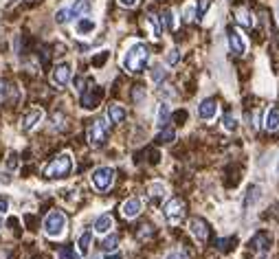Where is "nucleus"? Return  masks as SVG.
I'll return each mask as SVG.
<instances>
[{
  "instance_id": "39448f33",
  "label": "nucleus",
  "mask_w": 279,
  "mask_h": 259,
  "mask_svg": "<svg viewBox=\"0 0 279 259\" xmlns=\"http://www.w3.org/2000/svg\"><path fill=\"white\" fill-rule=\"evenodd\" d=\"M86 136H88V143L93 147H101L108 139V123L103 119H94L86 130Z\"/></svg>"
},
{
  "instance_id": "2eb2a0df",
  "label": "nucleus",
  "mask_w": 279,
  "mask_h": 259,
  "mask_svg": "<svg viewBox=\"0 0 279 259\" xmlns=\"http://www.w3.org/2000/svg\"><path fill=\"white\" fill-rule=\"evenodd\" d=\"M216 115H217V101L216 99H205V101L198 106V116H200V119L209 121V119H214Z\"/></svg>"
},
{
  "instance_id": "2f4dec72",
  "label": "nucleus",
  "mask_w": 279,
  "mask_h": 259,
  "mask_svg": "<svg viewBox=\"0 0 279 259\" xmlns=\"http://www.w3.org/2000/svg\"><path fill=\"white\" fill-rule=\"evenodd\" d=\"M211 7V0H198V9H196V20H200V18H205L207 9Z\"/></svg>"
},
{
  "instance_id": "aec40b11",
  "label": "nucleus",
  "mask_w": 279,
  "mask_h": 259,
  "mask_svg": "<svg viewBox=\"0 0 279 259\" xmlns=\"http://www.w3.org/2000/svg\"><path fill=\"white\" fill-rule=\"evenodd\" d=\"M169 115H172V112H169V106H167V103H160V106H158V115H156V125H158V128H167Z\"/></svg>"
},
{
  "instance_id": "4c0bfd02",
  "label": "nucleus",
  "mask_w": 279,
  "mask_h": 259,
  "mask_svg": "<svg viewBox=\"0 0 279 259\" xmlns=\"http://www.w3.org/2000/svg\"><path fill=\"white\" fill-rule=\"evenodd\" d=\"M178 58H181V53H178L176 49H172V51L167 53V58H165V59H167V64H169V66H174V64L178 62Z\"/></svg>"
},
{
  "instance_id": "5701e85b",
  "label": "nucleus",
  "mask_w": 279,
  "mask_h": 259,
  "mask_svg": "<svg viewBox=\"0 0 279 259\" xmlns=\"http://www.w3.org/2000/svg\"><path fill=\"white\" fill-rule=\"evenodd\" d=\"M51 130H53V132L66 130V116L62 115V112H55V115L51 116Z\"/></svg>"
},
{
  "instance_id": "c9c22d12",
  "label": "nucleus",
  "mask_w": 279,
  "mask_h": 259,
  "mask_svg": "<svg viewBox=\"0 0 279 259\" xmlns=\"http://www.w3.org/2000/svg\"><path fill=\"white\" fill-rule=\"evenodd\" d=\"M150 77H152V82H156V84H158L160 79H165V70H163V66H154L152 73H150Z\"/></svg>"
},
{
  "instance_id": "423d86ee",
  "label": "nucleus",
  "mask_w": 279,
  "mask_h": 259,
  "mask_svg": "<svg viewBox=\"0 0 279 259\" xmlns=\"http://www.w3.org/2000/svg\"><path fill=\"white\" fill-rule=\"evenodd\" d=\"M93 180V187L97 191H108L112 187V182H115V169L112 167H99L93 172L91 176Z\"/></svg>"
},
{
  "instance_id": "de8ad7c7",
  "label": "nucleus",
  "mask_w": 279,
  "mask_h": 259,
  "mask_svg": "<svg viewBox=\"0 0 279 259\" xmlns=\"http://www.w3.org/2000/svg\"><path fill=\"white\" fill-rule=\"evenodd\" d=\"M277 172H279V163H277Z\"/></svg>"
},
{
  "instance_id": "9d476101",
  "label": "nucleus",
  "mask_w": 279,
  "mask_h": 259,
  "mask_svg": "<svg viewBox=\"0 0 279 259\" xmlns=\"http://www.w3.org/2000/svg\"><path fill=\"white\" fill-rule=\"evenodd\" d=\"M268 244H271V235H268L266 230H259V233H255L253 237H250L248 246L253 248L259 257H264L266 255V251H268Z\"/></svg>"
},
{
  "instance_id": "a18cd8bd",
  "label": "nucleus",
  "mask_w": 279,
  "mask_h": 259,
  "mask_svg": "<svg viewBox=\"0 0 279 259\" xmlns=\"http://www.w3.org/2000/svg\"><path fill=\"white\" fill-rule=\"evenodd\" d=\"M106 259H121V257H117V255H112V257H110V255H108Z\"/></svg>"
},
{
  "instance_id": "7c9ffc66",
  "label": "nucleus",
  "mask_w": 279,
  "mask_h": 259,
  "mask_svg": "<svg viewBox=\"0 0 279 259\" xmlns=\"http://www.w3.org/2000/svg\"><path fill=\"white\" fill-rule=\"evenodd\" d=\"M58 257H60V259H79V255L75 253V248H73V246H64V248H60Z\"/></svg>"
},
{
  "instance_id": "c756f323",
  "label": "nucleus",
  "mask_w": 279,
  "mask_h": 259,
  "mask_svg": "<svg viewBox=\"0 0 279 259\" xmlns=\"http://www.w3.org/2000/svg\"><path fill=\"white\" fill-rule=\"evenodd\" d=\"M238 22L244 27H253V16L247 11V9H240L238 11Z\"/></svg>"
},
{
  "instance_id": "f8f14e48",
  "label": "nucleus",
  "mask_w": 279,
  "mask_h": 259,
  "mask_svg": "<svg viewBox=\"0 0 279 259\" xmlns=\"http://www.w3.org/2000/svg\"><path fill=\"white\" fill-rule=\"evenodd\" d=\"M141 209H143V204H141L139 198H127L124 204H121V215L125 220H134V218H139Z\"/></svg>"
},
{
  "instance_id": "0eeeda50",
  "label": "nucleus",
  "mask_w": 279,
  "mask_h": 259,
  "mask_svg": "<svg viewBox=\"0 0 279 259\" xmlns=\"http://www.w3.org/2000/svg\"><path fill=\"white\" fill-rule=\"evenodd\" d=\"M226 42H229V51L235 58H242V55L247 53V40H244V35L240 33V29L231 27V29L226 31Z\"/></svg>"
},
{
  "instance_id": "f3484780",
  "label": "nucleus",
  "mask_w": 279,
  "mask_h": 259,
  "mask_svg": "<svg viewBox=\"0 0 279 259\" xmlns=\"http://www.w3.org/2000/svg\"><path fill=\"white\" fill-rule=\"evenodd\" d=\"M115 227V220H112L110 213H101L97 220H94V230H97L99 235H106L110 233V229Z\"/></svg>"
},
{
  "instance_id": "ddd939ff",
  "label": "nucleus",
  "mask_w": 279,
  "mask_h": 259,
  "mask_svg": "<svg viewBox=\"0 0 279 259\" xmlns=\"http://www.w3.org/2000/svg\"><path fill=\"white\" fill-rule=\"evenodd\" d=\"M44 119V112L40 110V108H33V110H29L25 116H22V130L25 132H31L37 128V123Z\"/></svg>"
},
{
  "instance_id": "393cba45",
  "label": "nucleus",
  "mask_w": 279,
  "mask_h": 259,
  "mask_svg": "<svg viewBox=\"0 0 279 259\" xmlns=\"http://www.w3.org/2000/svg\"><path fill=\"white\" fill-rule=\"evenodd\" d=\"M165 185L163 182H154V185H150V198H152V202H158L160 198H165Z\"/></svg>"
},
{
  "instance_id": "4468645a",
  "label": "nucleus",
  "mask_w": 279,
  "mask_h": 259,
  "mask_svg": "<svg viewBox=\"0 0 279 259\" xmlns=\"http://www.w3.org/2000/svg\"><path fill=\"white\" fill-rule=\"evenodd\" d=\"M18 101V88L7 79H0V103Z\"/></svg>"
},
{
  "instance_id": "ea45409f",
  "label": "nucleus",
  "mask_w": 279,
  "mask_h": 259,
  "mask_svg": "<svg viewBox=\"0 0 279 259\" xmlns=\"http://www.w3.org/2000/svg\"><path fill=\"white\" fill-rule=\"evenodd\" d=\"M9 211V198L7 196H0V215H4Z\"/></svg>"
},
{
  "instance_id": "e433bc0d",
  "label": "nucleus",
  "mask_w": 279,
  "mask_h": 259,
  "mask_svg": "<svg viewBox=\"0 0 279 259\" xmlns=\"http://www.w3.org/2000/svg\"><path fill=\"white\" fill-rule=\"evenodd\" d=\"M18 167H20V161H18L16 154H11V156H9V161H7V169H9V172H16Z\"/></svg>"
},
{
  "instance_id": "f257e3e1",
  "label": "nucleus",
  "mask_w": 279,
  "mask_h": 259,
  "mask_svg": "<svg viewBox=\"0 0 279 259\" xmlns=\"http://www.w3.org/2000/svg\"><path fill=\"white\" fill-rule=\"evenodd\" d=\"M150 59V49L145 44H134L127 49V53L124 55V68L130 70V73H141V70L148 66Z\"/></svg>"
},
{
  "instance_id": "a878e982",
  "label": "nucleus",
  "mask_w": 279,
  "mask_h": 259,
  "mask_svg": "<svg viewBox=\"0 0 279 259\" xmlns=\"http://www.w3.org/2000/svg\"><path fill=\"white\" fill-rule=\"evenodd\" d=\"M101 246H103V251H106V253H115V251H117V246H119V235H117V233L108 235V237L103 239Z\"/></svg>"
},
{
  "instance_id": "6e6552de",
  "label": "nucleus",
  "mask_w": 279,
  "mask_h": 259,
  "mask_svg": "<svg viewBox=\"0 0 279 259\" xmlns=\"http://www.w3.org/2000/svg\"><path fill=\"white\" fill-rule=\"evenodd\" d=\"M101 99H103V90L91 84L88 88H84L82 90V108H86V110H94Z\"/></svg>"
},
{
  "instance_id": "c85d7f7f",
  "label": "nucleus",
  "mask_w": 279,
  "mask_h": 259,
  "mask_svg": "<svg viewBox=\"0 0 279 259\" xmlns=\"http://www.w3.org/2000/svg\"><path fill=\"white\" fill-rule=\"evenodd\" d=\"M174 139H176V132H174L172 128H163V130H160V134L156 136L158 143H172Z\"/></svg>"
},
{
  "instance_id": "1a4fd4ad",
  "label": "nucleus",
  "mask_w": 279,
  "mask_h": 259,
  "mask_svg": "<svg viewBox=\"0 0 279 259\" xmlns=\"http://www.w3.org/2000/svg\"><path fill=\"white\" fill-rule=\"evenodd\" d=\"M189 233L193 235V239L196 242H200V244H205L207 239H209V224L205 222L202 218H193L191 222H189Z\"/></svg>"
},
{
  "instance_id": "49530a36",
  "label": "nucleus",
  "mask_w": 279,
  "mask_h": 259,
  "mask_svg": "<svg viewBox=\"0 0 279 259\" xmlns=\"http://www.w3.org/2000/svg\"><path fill=\"white\" fill-rule=\"evenodd\" d=\"M0 229H2V220H0Z\"/></svg>"
},
{
  "instance_id": "79ce46f5",
  "label": "nucleus",
  "mask_w": 279,
  "mask_h": 259,
  "mask_svg": "<svg viewBox=\"0 0 279 259\" xmlns=\"http://www.w3.org/2000/svg\"><path fill=\"white\" fill-rule=\"evenodd\" d=\"M119 4H121V7L132 9V7H136V4H139V0H119Z\"/></svg>"
},
{
  "instance_id": "58836bf2",
  "label": "nucleus",
  "mask_w": 279,
  "mask_h": 259,
  "mask_svg": "<svg viewBox=\"0 0 279 259\" xmlns=\"http://www.w3.org/2000/svg\"><path fill=\"white\" fill-rule=\"evenodd\" d=\"M11 257H13L11 246H0V259H11Z\"/></svg>"
},
{
  "instance_id": "f704fd0d",
  "label": "nucleus",
  "mask_w": 279,
  "mask_h": 259,
  "mask_svg": "<svg viewBox=\"0 0 279 259\" xmlns=\"http://www.w3.org/2000/svg\"><path fill=\"white\" fill-rule=\"evenodd\" d=\"M231 244H235V237H226V239H216V246H217V251H229L231 248Z\"/></svg>"
},
{
  "instance_id": "6ab92c4d",
  "label": "nucleus",
  "mask_w": 279,
  "mask_h": 259,
  "mask_svg": "<svg viewBox=\"0 0 279 259\" xmlns=\"http://www.w3.org/2000/svg\"><path fill=\"white\" fill-rule=\"evenodd\" d=\"M88 9H91V0H75V4H73V7H68L70 20H73V18L84 16V13H88Z\"/></svg>"
},
{
  "instance_id": "7ed1b4c3",
  "label": "nucleus",
  "mask_w": 279,
  "mask_h": 259,
  "mask_svg": "<svg viewBox=\"0 0 279 259\" xmlns=\"http://www.w3.org/2000/svg\"><path fill=\"white\" fill-rule=\"evenodd\" d=\"M163 215H165V220H167V224L178 227V224L185 220V215H187L185 200H181V198H172V200L163 206Z\"/></svg>"
},
{
  "instance_id": "09e8293b",
  "label": "nucleus",
  "mask_w": 279,
  "mask_h": 259,
  "mask_svg": "<svg viewBox=\"0 0 279 259\" xmlns=\"http://www.w3.org/2000/svg\"><path fill=\"white\" fill-rule=\"evenodd\" d=\"M93 259H99V257H93Z\"/></svg>"
},
{
  "instance_id": "f03ea898",
  "label": "nucleus",
  "mask_w": 279,
  "mask_h": 259,
  "mask_svg": "<svg viewBox=\"0 0 279 259\" xmlns=\"http://www.w3.org/2000/svg\"><path fill=\"white\" fill-rule=\"evenodd\" d=\"M70 172H73V156H70L68 152H64V154H60V156H55L53 161L44 167V178L58 180V178H66Z\"/></svg>"
},
{
  "instance_id": "a19ab883",
  "label": "nucleus",
  "mask_w": 279,
  "mask_h": 259,
  "mask_svg": "<svg viewBox=\"0 0 279 259\" xmlns=\"http://www.w3.org/2000/svg\"><path fill=\"white\" fill-rule=\"evenodd\" d=\"M106 59H108V51H103L101 55H97V58L93 59V64L94 66H103V64H106Z\"/></svg>"
},
{
  "instance_id": "b1692460",
  "label": "nucleus",
  "mask_w": 279,
  "mask_h": 259,
  "mask_svg": "<svg viewBox=\"0 0 279 259\" xmlns=\"http://www.w3.org/2000/svg\"><path fill=\"white\" fill-rule=\"evenodd\" d=\"M148 22H150V29H152V35H154V37H160V33H163L160 18L156 16V13H150V16H148Z\"/></svg>"
},
{
  "instance_id": "a211bd4d",
  "label": "nucleus",
  "mask_w": 279,
  "mask_h": 259,
  "mask_svg": "<svg viewBox=\"0 0 279 259\" xmlns=\"http://www.w3.org/2000/svg\"><path fill=\"white\" fill-rule=\"evenodd\" d=\"M125 116H127V112L124 106H119V103L108 106V121H110V123H124Z\"/></svg>"
},
{
  "instance_id": "dca6fc26",
  "label": "nucleus",
  "mask_w": 279,
  "mask_h": 259,
  "mask_svg": "<svg viewBox=\"0 0 279 259\" xmlns=\"http://www.w3.org/2000/svg\"><path fill=\"white\" fill-rule=\"evenodd\" d=\"M264 130L266 132H277L279 130V106H271L264 116Z\"/></svg>"
},
{
  "instance_id": "412c9836",
  "label": "nucleus",
  "mask_w": 279,
  "mask_h": 259,
  "mask_svg": "<svg viewBox=\"0 0 279 259\" xmlns=\"http://www.w3.org/2000/svg\"><path fill=\"white\" fill-rule=\"evenodd\" d=\"M91 242H93V230H84V233L79 235V242H77L79 253H84V255H86V253L91 251Z\"/></svg>"
},
{
  "instance_id": "4be33fe9",
  "label": "nucleus",
  "mask_w": 279,
  "mask_h": 259,
  "mask_svg": "<svg viewBox=\"0 0 279 259\" xmlns=\"http://www.w3.org/2000/svg\"><path fill=\"white\" fill-rule=\"evenodd\" d=\"M94 29H97V25H94L91 18H82V20L77 22V33H79V35H86V33H93Z\"/></svg>"
},
{
  "instance_id": "cd10ccee",
  "label": "nucleus",
  "mask_w": 279,
  "mask_h": 259,
  "mask_svg": "<svg viewBox=\"0 0 279 259\" xmlns=\"http://www.w3.org/2000/svg\"><path fill=\"white\" fill-rule=\"evenodd\" d=\"M160 25H163V29H169V31H174L176 29V20H174V11H165L163 16H160Z\"/></svg>"
},
{
  "instance_id": "72a5a7b5",
  "label": "nucleus",
  "mask_w": 279,
  "mask_h": 259,
  "mask_svg": "<svg viewBox=\"0 0 279 259\" xmlns=\"http://www.w3.org/2000/svg\"><path fill=\"white\" fill-rule=\"evenodd\" d=\"M235 128H238V119H235V115H231V112H226V115H224V130L233 132Z\"/></svg>"
},
{
  "instance_id": "37998d69",
  "label": "nucleus",
  "mask_w": 279,
  "mask_h": 259,
  "mask_svg": "<svg viewBox=\"0 0 279 259\" xmlns=\"http://www.w3.org/2000/svg\"><path fill=\"white\" fill-rule=\"evenodd\" d=\"M185 18L187 20H196V11H193V7H185Z\"/></svg>"
},
{
  "instance_id": "bb28decb",
  "label": "nucleus",
  "mask_w": 279,
  "mask_h": 259,
  "mask_svg": "<svg viewBox=\"0 0 279 259\" xmlns=\"http://www.w3.org/2000/svg\"><path fill=\"white\" fill-rule=\"evenodd\" d=\"M259 187L257 185H253V187H248V191H247V198H244V209H248L250 204H255L257 202V198H259Z\"/></svg>"
},
{
  "instance_id": "20e7f679",
  "label": "nucleus",
  "mask_w": 279,
  "mask_h": 259,
  "mask_svg": "<svg viewBox=\"0 0 279 259\" xmlns=\"http://www.w3.org/2000/svg\"><path fill=\"white\" fill-rule=\"evenodd\" d=\"M42 229H44V235H49V237H62V233L66 230V215L62 211H51L44 218Z\"/></svg>"
},
{
  "instance_id": "9b49d317",
  "label": "nucleus",
  "mask_w": 279,
  "mask_h": 259,
  "mask_svg": "<svg viewBox=\"0 0 279 259\" xmlns=\"http://www.w3.org/2000/svg\"><path fill=\"white\" fill-rule=\"evenodd\" d=\"M51 82L58 88H66V84L70 82V64H58L51 75Z\"/></svg>"
},
{
  "instance_id": "c03bdc74",
  "label": "nucleus",
  "mask_w": 279,
  "mask_h": 259,
  "mask_svg": "<svg viewBox=\"0 0 279 259\" xmlns=\"http://www.w3.org/2000/svg\"><path fill=\"white\" fill-rule=\"evenodd\" d=\"M165 259H183V255H181L178 251H174V253H169V255L165 257Z\"/></svg>"
},
{
  "instance_id": "473e14b6",
  "label": "nucleus",
  "mask_w": 279,
  "mask_h": 259,
  "mask_svg": "<svg viewBox=\"0 0 279 259\" xmlns=\"http://www.w3.org/2000/svg\"><path fill=\"white\" fill-rule=\"evenodd\" d=\"M154 235V229L150 227V224H143V227L139 229V233H136V237L141 239V242H145V239H150Z\"/></svg>"
}]
</instances>
